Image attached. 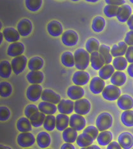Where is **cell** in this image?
Wrapping results in <instances>:
<instances>
[{
    "label": "cell",
    "instance_id": "ac0fdd59",
    "mask_svg": "<svg viewBox=\"0 0 133 149\" xmlns=\"http://www.w3.org/2000/svg\"><path fill=\"white\" fill-rule=\"evenodd\" d=\"M105 64V59L99 52H94L90 54V65L92 69L99 70Z\"/></svg>",
    "mask_w": 133,
    "mask_h": 149
},
{
    "label": "cell",
    "instance_id": "8d00e7d4",
    "mask_svg": "<svg viewBox=\"0 0 133 149\" xmlns=\"http://www.w3.org/2000/svg\"><path fill=\"white\" fill-rule=\"evenodd\" d=\"M46 116L44 113L38 111L35 113L30 118V122L31 125L34 127H40L43 124Z\"/></svg>",
    "mask_w": 133,
    "mask_h": 149
},
{
    "label": "cell",
    "instance_id": "6125c7cd",
    "mask_svg": "<svg viewBox=\"0 0 133 149\" xmlns=\"http://www.w3.org/2000/svg\"><path fill=\"white\" fill-rule=\"evenodd\" d=\"M87 2H92V3H95V2H97L98 1V0H94V1H92V0H87Z\"/></svg>",
    "mask_w": 133,
    "mask_h": 149
},
{
    "label": "cell",
    "instance_id": "e0dca14e",
    "mask_svg": "<svg viewBox=\"0 0 133 149\" xmlns=\"http://www.w3.org/2000/svg\"><path fill=\"white\" fill-rule=\"evenodd\" d=\"M74 107V102L71 100H61L58 104L57 109L61 114L69 115L73 111Z\"/></svg>",
    "mask_w": 133,
    "mask_h": 149
},
{
    "label": "cell",
    "instance_id": "9f6ffc18",
    "mask_svg": "<svg viewBox=\"0 0 133 149\" xmlns=\"http://www.w3.org/2000/svg\"><path fill=\"white\" fill-rule=\"evenodd\" d=\"M127 22V25L130 30L133 31V15H131V16L129 19H128Z\"/></svg>",
    "mask_w": 133,
    "mask_h": 149
},
{
    "label": "cell",
    "instance_id": "e7e4bbea",
    "mask_svg": "<svg viewBox=\"0 0 133 149\" xmlns=\"http://www.w3.org/2000/svg\"><path fill=\"white\" fill-rule=\"evenodd\" d=\"M130 2H131V3H133V1H132V0H131Z\"/></svg>",
    "mask_w": 133,
    "mask_h": 149
},
{
    "label": "cell",
    "instance_id": "d590c367",
    "mask_svg": "<svg viewBox=\"0 0 133 149\" xmlns=\"http://www.w3.org/2000/svg\"><path fill=\"white\" fill-rule=\"evenodd\" d=\"M61 62L66 67H73L75 66V63H74V54L70 51L64 52L61 55Z\"/></svg>",
    "mask_w": 133,
    "mask_h": 149
},
{
    "label": "cell",
    "instance_id": "5b68a950",
    "mask_svg": "<svg viewBox=\"0 0 133 149\" xmlns=\"http://www.w3.org/2000/svg\"><path fill=\"white\" fill-rule=\"evenodd\" d=\"M27 62V58L24 55L14 58L11 62L13 72L16 75H18V74L23 72L25 67H26Z\"/></svg>",
    "mask_w": 133,
    "mask_h": 149
},
{
    "label": "cell",
    "instance_id": "db71d44e",
    "mask_svg": "<svg viewBox=\"0 0 133 149\" xmlns=\"http://www.w3.org/2000/svg\"><path fill=\"white\" fill-rule=\"evenodd\" d=\"M107 149H122V148L121 145H120L117 142L113 141L108 145Z\"/></svg>",
    "mask_w": 133,
    "mask_h": 149
},
{
    "label": "cell",
    "instance_id": "52a82bcc",
    "mask_svg": "<svg viewBox=\"0 0 133 149\" xmlns=\"http://www.w3.org/2000/svg\"><path fill=\"white\" fill-rule=\"evenodd\" d=\"M17 143L19 146L27 148L33 146L35 143L34 135L30 132H22L17 137Z\"/></svg>",
    "mask_w": 133,
    "mask_h": 149
},
{
    "label": "cell",
    "instance_id": "74e56055",
    "mask_svg": "<svg viewBox=\"0 0 133 149\" xmlns=\"http://www.w3.org/2000/svg\"><path fill=\"white\" fill-rule=\"evenodd\" d=\"M106 22L105 19L101 16H97L92 21V29L96 33H99L102 31L105 27Z\"/></svg>",
    "mask_w": 133,
    "mask_h": 149
},
{
    "label": "cell",
    "instance_id": "6da1fadb",
    "mask_svg": "<svg viewBox=\"0 0 133 149\" xmlns=\"http://www.w3.org/2000/svg\"><path fill=\"white\" fill-rule=\"evenodd\" d=\"M75 67L80 70H84L90 62V55L86 50L79 48L74 53Z\"/></svg>",
    "mask_w": 133,
    "mask_h": 149
},
{
    "label": "cell",
    "instance_id": "4fadbf2b",
    "mask_svg": "<svg viewBox=\"0 0 133 149\" xmlns=\"http://www.w3.org/2000/svg\"><path fill=\"white\" fill-rule=\"evenodd\" d=\"M41 99L43 101L52 103L54 104H59L61 101V96L50 89H45L42 92Z\"/></svg>",
    "mask_w": 133,
    "mask_h": 149
},
{
    "label": "cell",
    "instance_id": "5bb4252c",
    "mask_svg": "<svg viewBox=\"0 0 133 149\" xmlns=\"http://www.w3.org/2000/svg\"><path fill=\"white\" fill-rule=\"evenodd\" d=\"M24 45L22 43L19 42L12 43L8 47L7 54L11 57H17L24 53Z\"/></svg>",
    "mask_w": 133,
    "mask_h": 149
},
{
    "label": "cell",
    "instance_id": "7bdbcfd3",
    "mask_svg": "<svg viewBox=\"0 0 133 149\" xmlns=\"http://www.w3.org/2000/svg\"><path fill=\"white\" fill-rule=\"evenodd\" d=\"M43 127L47 131H52L56 127V117L54 115H47L43 123Z\"/></svg>",
    "mask_w": 133,
    "mask_h": 149
},
{
    "label": "cell",
    "instance_id": "4dcf8cb0",
    "mask_svg": "<svg viewBox=\"0 0 133 149\" xmlns=\"http://www.w3.org/2000/svg\"><path fill=\"white\" fill-rule=\"evenodd\" d=\"M78 133L76 130L71 127H68L63 132V140L68 143H73L76 140Z\"/></svg>",
    "mask_w": 133,
    "mask_h": 149
},
{
    "label": "cell",
    "instance_id": "f907efd6",
    "mask_svg": "<svg viewBox=\"0 0 133 149\" xmlns=\"http://www.w3.org/2000/svg\"><path fill=\"white\" fill-rule=\"evenodd\" d=\"M125 56L128 62L133 63V46H129L128 47Z\"/></svg>",
    "mask_w": 133,
    "mask_h": 149
},
{
    "label": "cell",
    "instance_id": "680465c9",
    "mask_svg": "<svg viewBox=\"0 0 133 149\" xmlns=\"http://www.w3.org/2000/svg\"><path fill=\"white\" fill-rule=\"evenodd\" d=\"M0 149H12L10 147H7V146H5V145H0Z\"/></svg>",
    "mask_w": 133,
    "mask_h": 149
},
{
    "label": "cell",
    "instance_id": "03108f58",
    "mask_svg": "<svg viewBox=\"0 0 133 149\" xmlns=\"http://www.w3.org/2000/svg\"><path fill=\"white\" fill-rule=\"evenodd\" d=\"M25 149H31V148H25Z\"/></svg>",
    "mask_w": 133,
    "mask_h": 149
},
{
    "label": "cell",
    "instance_id": "ab89813d",
    "mask_svg": "<svg viewBox=\"0 0 133 149\" xmlns=\"http://www.w3.org/2000/svg\"><path fill=\"white\" fill-rule=\"evenodd\" d=\"M99 53L102 55L105 61V64L108 65L112 61V55L111 54V49L106 45H101L99 49Z\"/></svg>",
    "mask_w": 133,
    "mask_h": 149
},
{
    "label": "cell",
    "instance_id": "e575fe53",
    "mask_svg": "<svg viewBox=\"0 0 133 149\" xmlns=\"http://www.w3.org/2000/svg\"><path fill=\"white\" fill-rule=\"evenodd\" d=\"M112 138L113 135L112 132L108 131H105L100 132L97 138V141L99 145L101 146H106L111 143Z\"/></svg>",
    "mask_w": 133,
    "mask_h": 149
},
{
    "label": "cell",
    "instance_id": "d4e9b609",
    "mask_svg": "<svg viewBox=\"0 0 133 149\" xmlns=\"http://www.w3.org/2000/svg\"><path fill=\"white\" fill-rule=\"evenodd\" d=\"M128 49L127 45L125 42H120L118 44L113 45L111 49V54L112 56L115 58L125 55Z\"/></svg>",
    "mask_w": 133,
    "mask_h": 149
},
{
    "label": "cell",
    "instance_id": "ffe728a7",
    "mask_svg": "<svg viewBox=\"0 0 133 149\" xmlns=\"http://www.w3.org/2000/svg\"><path fill=\"white\" fill-rule=\"evenodd\" d=\"M3 35L5 40L8 42H17L20 39V34L18 31L12 27L6 28L3 30Z\"/></svg>",
    "mask_w": 133,
    "mask_h": 149
},
{
    "label": "cell",
    "instance_id": "9c48e42d",
    "mask_svg": "<svg viewBox=\"0 0 133 149\" xmlns=\"http://www.w3.org/2000/svg\"><path fill=\"white\" fill-rule=\"evenodd\" d=\"M86 125V120L82 115L73 114L70 118V126L76 131H82Z\"/></svg>",
    "mask_w": 133,
    "mask_h": 149
},
{
    "label": "cell",
    "instance_id": "f35d334b",
    "mask_svg": "<svg viewBox=\"0 0 133 149\" xmlns=\"http://www.w3.org/2000/svg\"><path fill=\"white\" fill-rule=\"evenodd\" d=\"M100 47L99 42L95 38H90L87 40L85 43V49L89 53L92 54L98 52Z\"/></svg>",
    "mask_w": 133,
    "mask_h": 149
},
{
    "label": "cell",
    "instance_id": "11a10c76",
    "mask_svg": "<svg viewBox=\"0 0 133 149\" xmlns=\"http://www.w3.org/2000/svg\"><path fill=\"white\" fill-rule=\"evenodd\" d=\"M61 149H75V147L71 143H64L61 147Z\"/></svg>",
    "mask_w": 133,
    "mask_h": 149
},
{
    "label": "cell",
    "instance_id": "816d5d0a",
    "mask_svg": "<svg viewBox=\"0 0 133 149\" xmlns=\"http://www.w3.org/2000/svg\"><path fill=\"white\" fill-rule=\"evenodd\" d=\"M124 42L127 45L133 46V31L131 30L127 33L125 35Z\"/></svg>",
    "mask_w": 133,
    "mask_h": 149
},
{
    "label": "cell",
    "instance_id": "7a4b0ae2",
    "mask_svg": "<svg viewBox=\"0 0 133 149\" xmlns=\"http://www.w3.org/2000/svg\"><path fill=\"white\" fill-rule=\"evenodd\" d=\"M113 124L112 116L108 113H101L96 119V127L99 131H105L112 127Z\"/></svg>",
    "mask_w": 133,
    "mask_h": 149
},
{
    "label": "cell",
    "instance_id": "603a6c76",
    "mask_svg": "<svg viewBox=\"0 0 133 149\" xmlns=\"http://www.w3.org/2000/svg\"><path fill=\"white\" fill-rule=\"evenodd\" d=\"M28 82L32 85H39L43 81L44 74L41 71H31L26 76Z\"/></svg>",
    "mask_w": 133,
    "mask_h": 149
},
{
    "label": "cell",
    "instance_id": "f546056e",
    "mask_svg": "<svg viewBox=\"0 0 133 149\" xmlns=\"http://www.w3.org/2000/svg\"><path fill=\"white\" fill-rule=\"evenodd\" d=\"M94 141V139L87 133L83 132L82 134H80L76 139V143L79 147L84 148L89 147L92 145L93 141Z\"/></svg>",
    "mask_w": 133,
    "mask_h": 149
},
{
    "label": "cell",
    "instance_id": "30bf717a",
    "mask_svg": "<svg viewBox=\"0 0 133 149\" xmlns=\"http://www.w3.org/2000/svg\"><path fill=\"white\" fill-rule=\"evenodd\" d=\"M90 80V74L83 70H79L74 73L72 81L76 86L87 85Z\"/></svg>",
    "mask_w": 133,
    "mask_h": 149
},
{
    "label": "cell",
    "instance_id": "c3c4849f",
    "mask_svg": "<svg viewBox=\"0 0 133 149\" xmlns=\"http://www.w3.org/2000/svg\"><path fill=\"white\" fill-rule=\"evenodd\" d=\"M83 132H85V133H87L89 134L90 136H92V138L94 139V140H95L96 139H97L99 135V130L98 128L94 127V125L88 126V127L84 129Z\"/></svg>",
    "mask_w": 133,
    "mask_h": 149
},
{
    "label": "cell",
    "instance_id": "ba28073f",
    "mask_svg": "<svg viewBox=\"0 0 133 149\" xmlns=\"http://www.w3.org/2000/svg\"><path fill=\"white\" fill-rule=\"evenodd\" d=\"M41 86L40 85H31L27 89V98L32 102H37L41 97L43 92Z\"/></svg>",
    "mask_w": 133,
    "mask_h": 149
},
{
    "label": "cell",
    "instance_id": "8992f818",
    "mask_svg": "<svg viewBox=\"0 0 133 149\" xmlns=\"http://www.w3.org/2000/svg\"><path fill=\"white\" fill-rule=\"evenodd\" d=\"M62 42L68 47L76 46L79 40V35L76 31L72 30H68L64 31L62 35Z\"/></svg>",
    "mask_w": 133,
    "mask_h": 149
},
{
    "label": "cell",
    "instance_id": "9a60e30c",
    "mask_svg": "<svg viewBox=\"0 0 133 149\" xmlns=\"http://www.w3.org/2000/svg\"><path fill=\"white\" fill-rule=\"evenodd\" d=\"M119 143L124 149H130L133 147V136L130 132H124L119 135Z\"/></svg>",
    "mask_w": 133,
    "mask_h": 149
},
{
    "label": "cell",
    "instance_id": "681fc988",
    "mask_svg": "<svg viewBox=\"0 0 133 149\" xmlns=\"http://www.w3.org/2000/svg\"><path fill=\"white\" fill-rule=\"evenodd\" d=\"M10 115V111L7 107L1 106V108H0V120L1 122L8 120Z\"/></svg>",
    "mask_w": 133,
    "mask_h": 149
},
{
    "label": "cell",
    "instance_id": "7402d4cb",
    "mask_svg": "<svg viewBox=\"0 0 133 149\" xmlns=\"http://www.w3.org/2000/svg\"><path fill=\"white\" fill-rule=\"evenodd\" d=\"M117 105L122 110H130L133 108V99L129 95H123L118 99Z\"/></svg>",
    "mask_w": 133,
    "mask_h": 149
},
{
    "label": "cell",
    "instance_id": "d6986e66",
    "mask_svg": "<svg viewBox=\"0 0 133 149\" xmlns=\"http://www.w3.org/2000/svg\"><path fill=\"white\" fill-rule=\"evenodd\" d=\"M84 94H85V91L83 88L80 86H71L67 90V95L71 100H78L81 99Z\"/></svg>",
    "mask_w": 133,
    "mask_h": 149
},
{
    "label": "cell",
    "instance_id": "cb8c5ba5",
    "mask_svg": "<svg viewBox=\"0 0 133 149\" xmlns=\"http://www.w3.org/2000/svg\"><path fill=\"white\" fill-rule=\"evenodd\" d=\"M38 109L39 111L45 115H53L56 113L57 107L52 103L43 101L38 104Z\"/></svg>",
    "mask_w": 133,
    "mask_h": 149
},
{
    "label": "cell",
    "instance_id": "6f0895ef",
    "mask_svg": "<svg viewBox=\"0 0 133 149\" xmlns=\"http://www.w3.org/2000/svg\"><path fill=\"white\" fill-rule=\"evenodd\" d=\"M127 73L131 77H133V63L129 65L127 68Z\"/></svg>",
    "mask_w": 133,
    "mask_h": 149
},
{
    "label": "cell",
    "instance_id": "b9f144b4",
    "mask_svg": "<svg viewBox=\"0 0 133 149\" xmlns=\"http://www.w3.org/2000/svg\"><path fill=\"white\" fill-rule=\"evenodd\" d=\"M127 62L128 61L124 57H116L113 61V66L117 70H124L127 68Z\"/></svg>",
    "mask_w": 133,
    "mask_h": 149
},
{
    "label": "cell",
    "instance_id": "bcb514c9",
    "mask_svg": "<svg viewBox=\"0 0 133 149\" xmlns=\"http://www.w3.org/2000/svg\"><path fill=\"white\" fill-rule=\"evenodd\" d=\"M119 7L117 6L108 5L104 8V14L107 17H113L117 15Z\"/></svg>",
    "mask_w": 133,
    "mask_h": 149
},
{
    "label": "cell",
    "instance_id": "44dd1931",
    "mask_svg": "<svg viewBox=\"0 0 133 149\" xmlns=\"http://www.w3.org/2000/svg\"><path fill=\"white\" fill-rule=\"evenodd\" d=\"M132 9L131 7L128 5H123L119 7L116 17L121 22H125L128 21L129 17L131 16Z\"/></svg>",
    "mask_w": 133,
    "mask_h": 149
},
{
    "label": "cell",
    "instance_id": "2e32d148",
    "mask_svg": "<svg viewBox=\"0 0 133 149\" xmlns=\"http://www.w3.org/2000/svg\"><path fill=\"white\" fill-rule=\"evenodd\" d=\"M48 33L51 36L57 37L62 35L63 31V26L60 22L57 21H52L47 25Z\"/></svg>",
    "mask_w": 133,
    "mask_h": 149
},
{
    "label": "cell",
    "instance_id": "8fae6325",
    "mask_svg": "<svg viewBox=\"0 0 133 149\" xmlns=\"http://www.w3.org/2000/svg\"><path fill=\"white\" fill-rule=\"evenodd\" d=\"M33 30V24L28 19H22L17 24V31L22 37H27Z\"/></svg>",
    "mask_w": 133,
    "mask_h": 149
},
{
    "label": "cell",
    "instance_id": "be15d7a7",
    "mask_svg": "<svg viewBox=\"0 0 133 149\" xmlns=\"http://www.w3.org/2000/svg\"><path fill=\"white\" fill-rule=\"evenodd\" d=\"M94 149H101L100 147L97 146V145H94Z\"/></svg>",
    "mask_w": 133,
    "mask_h": 149
},
{
    "label": "cell",
    "instance_id": "ee69618b",
    "mask_svg": "<svg viewBox=\"0 0 133 149\" xmlns=\"http://www.w3.org/2000/svg\"><path fill=\"white\" fill-rule=\"evenodd\" d=\"M13 88L10 83L2 81L0 83V95L2 97H8L12 93Z\"/></svg>",
    "mask_w": 133,
    "mask_h": 149
},
{
    "label": "cell",
    "instance_id": "3957f363",
    "mask_svg": "<svg viewBox=\"0 0 133 149\" xmlns=\"http://www.w3.org/2000/svg\"><path fill=\"white\" fill-rule=\"evenodd\" d=\"M121 95V90L118 86L113 85L106 86L102 92L103 98L109 101H113L119 99Z\"/></svg>",
    "mask_w": 133,
    "mask_h": 149
},
{
    "label": "cell",
    "instance_id": "f1b7e54d",
    "mask_svg": "<svg viewBox=\"0 0 133 149\" xmlns=\"http://www.w3.org/2000/svg\"><path fill=\"white\" fill-rule=\"evenodd\" d=\"M12 67L8 61L3 60L0 63V76L2 78L8 79L11 76Z\"/></svg>",
    "mask_w": 133,
    "mask_h": 149
},
{
    "label": "cell",
    "instance_id": "7c38bea8",
    "mask_svg": "<svg viewBox=\"0 0 133 149\" xmlns=\"http://www.w3.org/2000/svg\"><path fill=\"white\" fill-rule=\"evenodd\" d=\"M105 81L100 78L99 77H94L91 79L89 84V88L90 92L94 94H99L103 92L105 88Z\"/></svg>",
    "mask_w": 133,
    "mask_h": 149
},
{
    "label": "cell",
    "instance_id": "1f68e13d",
    "mask_svg": "<svg viewBox=\"0 0 133 149\" xmlns=\"http://www.w3.org/2000/svg\"><path fill=\"white\" fill-rule=\"evenodd\" d=\"M17 128L21 132H29L32 130V125L28 118L21 117L17 122Z\"/></svg>",
    "mask_w": 133,
    "mask_h": 149
},
{
    "label": "cell",
    "instance_id": "277c9868",
    "mask_svg": "<svg viewBox=\"0 0 133 149\" xmlns=\"http://www.w3.org/2000/svg\"><path fill=\"white\" fill-rule=\"evenodd\" d=\"M91 104L87 99H81L74 102V111L76 114L80 115H85L90 112Z\"/></svg>",
    "mask_w": 133,
    "mask_h": 149
},
{
    "label": "cell",
    "instance_id": "f6af8a7d",
    "mask_svg": "<svg viewBox=\"0 0 133 149\" xmlns=\"http://www.w3.org/2000/svg\"><path fill=\"white\" fill-rule=\"evenodd\" d=\"M43 1L41 0H25V4L30 11L37 12L41 8Z\"/></svg>",
    "mask_w": 133,
    "mask_h": 149
},
{
    "label": "cell",
    "instance_id": "f5cc1de1",
    "mask_svg": "<svg viewBox=\"0 0 133 149\" xmlns=\"http://www.w3.org/2000/svg\"><path fill=\"white\" fill-rule=\"evenodd\" d=\"M125 1L124 0H106V3H108V5H114V6H119V5H124Z\"/></svg>",
    "mask_w": 133,
    "mask_h": 149
},
{
    "label": "cell",
    "instance_id": "7dc6e473",
    "mask_svg": "<svg viewBox=\"0 0 133 149\" xmlns=\"http://www.w3.org/2000/svg\"><path fill=\"white\" fill-rule=\"evenodd\" d=\"M38 111V107L34 104H29L25 107L24 109V114L28 118L30 119L32 116L34 115L35 113H37Z\"/></svg>",
    "mask_w": 133,
    "mask_h": 149
},
{
    "label": "cell",
    "instance_id": "4316f807",
    "mask_svg": "<svg viewBox=\"0 0 133 149\" xmlns=\"http://www.w3.org/2000/svg\"><path fill=\"white\" fill-rule=\"evenodd\" d=\"M70 125V118L66 115L59 114L56 116V129L59 131H64Z\"/></svg>",
    "mask_w": 133,
    "mask_h": 149
},
{
    "label": "cell",
    "instance_id": "60d3db41",
    "mask_svg": "<svg viewBox=\"0 0 133 149\" xmlns=\"http://www.w3.org/2000/svg\"><path fill=\"white\" fill-rule=\"evenodd\" d=\"M121 121L126 127H133V111L127 110L122 113Z\"/></svg>",
    "mask_w": 133,
    "mask_h": 149
},
{
    "label": "cell",
    "instance_id": "836d02e7",
    "mask_svg": "<svg viewBox=\"0 0 133 149\" xmlns=\"http://www.w3.org/2000/svg\"><path fill=\"white\" fill-rule=\"evenodd\" d=\"M43 65L44 61L41 57L34 56L29 60L28 66L31 71H37L40 70L43 67Z\"/></svg>",
    "mask_w": 133,
    "mask_h": 149
},
{
    "label": "cell",
    "instance_id": "83f0119b",
    "mask_svg": "<svg viewBox=\"0 0 133 149\" xmlns=\"http://www.w3.org/2000/svg\"><path fill=\"white\" fill-rule=\"evenodd\" d=\"M127 80V77L125 73L121 71H116L113 74L110 81L113 84V85L116 86H121L124 85Z\"/></svg>",
    "mask_w": 133,
    "mask_h": 149
},
{
    "label": "cell",
    "instance_id": "d6a6232c",
    "mask_svg": "<svg viewBox=\"0 0 133 149\" xmlns=\"http://www.w3.org/2000/svg\"><path fill=\"white\" fill-rule=\"evenodd\" d=\"M115 73V68L110 64L105 65L99 70V77L103 80L111 78Z\"/></svg>",
    "mask_w": 133,
    "mask_h": 149
},
{
    "label": "cell",
    "instance_id": "94428289",
    "mask_svg": "<svg viewBox=\"0 0 133 149\" xmlns=\"http://www.w3.org/2000/svg\"><path fill=\"white\" fill-rule=\"evenodd\" d=\"M0 37H1V40H0V44H1L2 42H3V35L2 33H0Z\"/></svg>",
    "mask_w": 133,
    "mask_h": 149
},
{
    "label": "cell",
    "instance_id": "91938a15",
    "mask_svg": "<svg viewBox=\"0 0 133 149\" xmlns=\"http://www.w3.org/2000/svg\"><path fill=\"white\" fill-rule=\"evenodd\" d=\"M81 149H94V145H91V146L82 148Z\"/></svg>",
    "mask_w": 133,
    "mask_h": 149
},
{
    "label": "cell",
    "instance_id": "003e7915",
    "mask_svg": "<svg viewBox=\"0 0 133 149\" xmlns=\"http://www.w3.org/2000/svg\"><path fill=\"white\" fill-rule=\"evenodd\" d=\"M47 149H51V148H47Z\"/></svg>",
    "mask_w": 133,
    "mask_h": 149
},
{
    "label": "cell",
    "instance_id": "484cf974",
    "mask_svg": "<svg viewBox=\"0 0 133 149\" xmlns=\"http://www.w3.org/2000/svg\"><path fill=\"white\" fill-rule=\"evenodd\" d=\"M37 141L39 147L41 148H47L51 143L50 136L47 132H40L37 135Z\"/></svg>",
    "mask_w": 133,
    "mask_h": 149
}]
</instances>
